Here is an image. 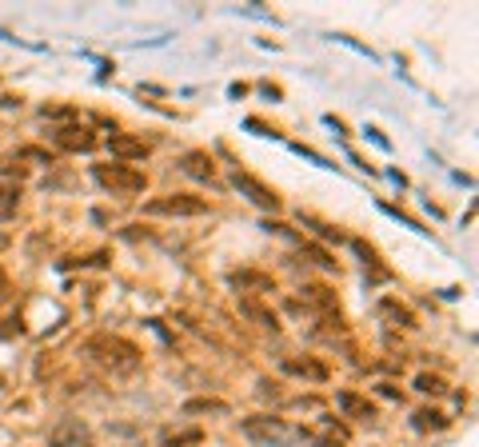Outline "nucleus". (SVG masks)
I'll return each instance as SVG.
<instances>
[{"label": "nucleus", "instance_id": "nucleus-20", "mask_svg": "<svg viewBox=\"0 0 479 447\" xmlns=\"http://www.w3.org/2000/svg\"><path fill=\"white\" fill-rule=\"evenodd\" d=\"M364 136H372V140H376V144H379V148H384V152H388V148H391V144H388V140H384V136H379V132H376V128H364Z\"/></svg>", "mask_w": 479, "mask_h": 447}, {"label": "nucleus", "instance_id": "nucleus-10", "mask_svg": "<svg viewBox=\"0 0 479 447\" xmlns=\"http://www.w3.org/2000/svg\"><path fill=\"white\" fill-rule=\"evenodd\" d=\"M336 404L344 407V411H352V416H359V419H376V407H372V404H364V399H356L352 391H339V396H336Z\"/></svg>", "mask_w": 479, "mask_h": 447}, {"label": "nucleus", "instance_id": "nucleus-18", "mask_svg": "<svg viewBox=\"0 0 479 447\" xmlns=\"http://www.w3.org/2000/svg\"><path fill=\"white\" fill-rule=\"evenodd\" d=\"M12 212H16V192H9V188H0V220H9Z\"/></svg>", "mask_w": 479, "mask_h": 447}, {"label": "nucleus", "instance_id": "nucleus-1", "mask_svg": "<svg viewBox=\"0 0 479 447\" xmlns=\"http://www.w3.org/2000/svg\"><path fill=\"white\" fill-rule=\"evenodd\" d=\"M144 212L148 216H204L208 212V204L204 200H196V196H160V200L152 204H144Z\"/></svg>", "mask_w": 479, "mask_h": 447}, {"label": "nucleus", "instance_id": "nucleus-21", "mask_svg": "<svg viewBox=\"0 0 479 447\" xmlns=\"http://www.w3.org/2000/svg\"><path fill=\"white\" fill-rule=\"evenodd\" d=\"M320 447H332V443H320Z\"/></svg>", "mask_w": 479, "mask_h": 447}, {"label": "nucleus", "instance_id": "nucleus-17", "mask_svg": "<svg viewBox=\"0 0 479 447\" xmlns=\"http://www.w3.org/2000/svg\"><path fill=\"white\" fill-rule=\"evenodd\" d=\"M292 152H296V156H304V160H312V164H320V168H336L332 160H324L320 152H312V148H304V144H292Z\"/></svg>", "mask_w": 479, "mask_h": 447}, {"label": "nucleus", "instance_id": "nucleus-2", "mask_svg": "<svg viewBox=\"0 0 479 447\" xmlns=\"http://www.w3.org/2000/svg\"><path fill=\"white\" fill-rule=\"evenodd\" d=\"M96 180L104 184V188H112V192H140L144 188V176L140 172H132V168H124V164H96Z\"/></svg>", "mask_w": 479, "mask_h": 447}, {"label": "nucleus", "instance_id": "nucleus-12", "mask_svg": "<svg viewBox=\"0 0 479 447\" xmlns=\"http://www.w3.org/2000/svg\"><path fill=\"white\" fill-rule=\"evenodd\" d=\"M379 312H384V315H391V320H396V324H404V327H416V315H411L408 307L391 304V300H384V304H379Z\"/></svg>", "mask_w": 479, "mask_h": 447}, {"label": "nucleus", "instance_id": "nucleus-11", "mask_svg": "<svg viewBox=\"0 0 479 447\" xmlns=\"http://www.w3.org/2000/svg\"><path fill=\"white\" fill-rule=\"evenodd\" d=\"M204 411H216V416H224L228 404H224V399H188V404H184V416H204Z\"/></svg>", "mask_w": 479, "mask_h": 447}, {"label": "nucleus", "instance_id": "nucleus-8", "mask_svg": "<svg viewBox=\"0 0 479 447\" xmlns=\"http://www.w3.org/2000/svg\"><path fill=\"white\" fill-rule=\"evenodd\" d=\"M232 284L240 288V292H275V284L260 272H232Z\"/></svg>", "mask_w": 479, "mask_h": 447}, {"label": "nucleus", "instance_id": "nucleus-15", "mask_svg": "<svg viewBox=\"0 0 479 447\" xmlns=\"http://www.w3.org/2000/svg\"><path fill=\"white\" fill-rule=\"evenodd\" d=\"M428 427H436V431H439V427H448V419L439 416V411H419V416H416V431H428Z\"/></svg>", "mask_w": 479, "mask_h": 447}, {"label": "nucleus", "instance_id": "nucleus-4", "mask_svg": "<svg viewBox=\"0 0 479 447\" xmlns=\"http://www.w3.org/2000/svg\"><path fill=\"white\" fill-rule=\"evenodd\" d=\"M244 436L248 439H260V443H288V439H292V431H288L280 419L256 416V419H244Z\"/></svg>", "mask_w": 479, "mask_h": 447}, {"label": "nucleus", "instance_id": "nucleus-6", "mask_svg": "<svg viewBox=\"0 0 479 447\" xmlns=\"http://www.w3.org/2000/svg\"><path fill=\"white\" fill-rule=\"evenodd\" d=\"M108 148H112V156H124V160H144V156H148V144L132 140V136H112Z\"/></svg>", "mask_w": 479, "mask_h": 447}, {"label": "nucleus", "instance_id": "nucleus-7", "mask_svg": "<svg viewBox=\"0 0 479 447\" xmlns=\"http://www.w3.org/2000/svg\"><path fill=\"white\" fill-rule=\"evenodd\" d=\"M56 144H60V148H68V152H88L96 140H92L88 128H64V132H56Z\"/></svg>", "mask_w": 479, "mask_h": 447}, {"label": "nucleus", "instance_id": "nucleus-14", "mask_svg": "<svg viewBox=\"0 0 479 447\" xmlns=\"http://www.w3.org/2000/svg\"><path fill=\"white\" fill-rule=\"evenodd\" d=\"M240 312H244V315H252L256 324H264V327H275V315H272V312H264V307H256L252 300H240Z\"/></svg>", "mask_w": 479, "mask_h": 447}, {"label": "nucleus", "instance_id": "nucleus-9", "mask_svg": "<svg viewBox=\"0 0 479 447\" xmlns=\"http://www.w3.org/2000/svg\"><path fill=\"white\" fill-rule=\"evenodd\" d=\"M184 172L196 180H212V156L208 152H188L184 156Z\"/></svg>", "mask_w": 479, "mask_h": 447}, {"label": "nucleus", "instance_id": "nucleus-3", "mask_svg": "<svg viewBox=\"0 0 479 447\" xmlns=\"http://www.w3.org/2000/svg\"><path fill=\"white\" fill-rule=\"evenodd\" d=\"M232 184H236V192L240 196H248V200L256 204V208H268V212H280V196L268 188V184H260L256 176H248V172H236L232 176Z\"/></svg>", "mask_w": 479, "mask_h": 447}, {"label": "nucleus", "instance_id": "nucleus-13", "mask_svg": "<svg viewBox=\"0 0 479 447\" xmlns=\"http://www.w3.org/2000/svg\"><path fill=\"white\" fill-rule=\"evenodd\" d=\"M288 372H296V376H312V379H324L327 376V367L324 364H307V359H304V364H300V359H288Z\"/></svg>", "mask_w": 479, "mask_h": 447}, {"label": "nucleus", "instance_id": "nucleus-16", "mask_svg": "<svg viewBox=\"0 0 479 447\" xmlns=\"http://www.w3.org/2000/svg\"><path fill=\"white\" fill-rule=\"evenodd\" d=\"M416 387H419V391H428V396H443V391H448V384H443L439 376H419Z\"/></svg>", "mask_w": 479, "mask_h": 447}, {"label": "nucleus", "instance_id": "nucleus-5", "mask_svg": "<svg viewBox=\"0 0 479 447\" xmlns=\"http://www.w3.org/2000/svg\"><path fill=\"white\" fill-rule=\"evenodd\" d=\"M84 439H88V431H84L80 419H64V424H56L48 431V443L52 447H76V443H84Z\"/></svg>", "mask_w": 479, "mask_h": 447}, {"label": "nucleus", "instance_id": "nucleus-19", "mask_svg": "<svg viewBox=\"0 0 479 447\" xmlns=\"http://www.w3.org/2000/svg\"><path fill=\"white\" fill-rule=\"evenodd\" d=\"M304 252H307V256H312V260H316V264H320V268H327V272H332V268H336V260H332V256H327V252H324V248H312V244H307V248H304Z\"/></svg>", "mask_w": 479, "mask_h": 447}]
</instances>
